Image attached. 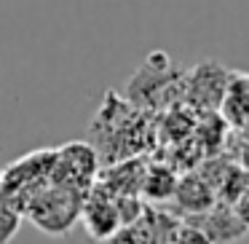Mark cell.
Segmentation results:
<instances>
[{
    "instance_id": "obj_1",
    "label": "cell",
    "mask_w": 249,
    "mask_h": 244,
    "mask_svg": "<svg viewBox=\"0 0 249 244\" xmlns=\"http://www.w3.org/2000/svg\"><path fill=\"white\" fill-rule=\"evenodd\" d=\"M81 199H78L75 188L67 185H56L54 188H43L35 190L27 199L24 209L33 217V223L40 231L51 233V236H62L75 225V217L81 215Z\"/></svg>"
},
{
    "instance_id": "obj_2",
    "label": "cell",
    "mask_w": 249,
    "mask_h": 244,
    "mask_svg": "<svg viewBox=\"0 0 249 244\" xmlns=\"http://www.w3.org/2000/svg\"><path fill=\"white\" fill-rule=\"evenodd\" d=\"M97 174V153L89 148L86 142H72L56 150L54 169H51V180L56 185H67V188H81L89 185Z\"/></svg>"
},
{
    "instance_id": "obj_3",
    "label": "cell",
    "mask_w": 249,
    "mask_h": 244,
    "mask_svg": "<svg viewBox=\"0 0 249 244\" xmlns=\"http://www.w3.org/2000/svg\"><path fill=\"white\" fill-rule=\"evenodd\" d=\"M81 217L86 231L91 233L94 239H113L115 231L121 228V217H118V206H115V199L105 193H97L81 206Z\"/></svg>"
},
{
    "instance_id": "obj_4",
    "label": "cell",
    "mask_w": 249,
    "mask_h": 244,
    "mask_svg": "<svg viewBox=\"0 0 249 244\" xmlns=\"http://www.w3.org/2000/svg\"><path fill=\"white\" fill-rule=\"evenodd\" d=\"M209 239L214 244H228V242H236L247 233V225L244 220L236 215L233 209H209L204 212V223H201Z\"/></svg>"
},
{
    "instance_id": "obj_5",
    "label": "cell",
    "mask_w": 249,
    "mask_h": 244,
    "mask_svg": "<svg viewBox=\"0 0 249 244\" xmlns=\"http://www.w3.org/2000/svg\"><path fill=\"white\" fill-rule=\"evenodd\" d=\"M174 199H177V204L182 206L185 212H190V215H204V212H209L212 204H214L212 188L201 177H196V174L193 177H185V180H177Z\"/></svg>"
},
{
    "instance_id": "obj_6",
    "label": "cell",
    "mask_w": 249,
    "mask_h": 244,
    "mask_svg": "<svg viewBox=\"0 0 249 244\" xmlns=\"http://www.w3.org/2000/svg\"><path fill=\"white\" fill-rule=\"evenodd\" d=\"M174 188H177V177L169 172L166 167H156L150 172H145V180H142V193L153 201H163L172 199Z\"/></svg>"
},
{
    "instance_id": "obj_7",
    "label": "cell",
    "mask_w": 249,
    "mask_h": 244,
    "mask_svg": "<svg viewBox=\"0 0 249 244\" xmlns=\"http://www.w3.org/2000/svg\"><path fill=\"white\" fill-rule=\"evenodd\" d=\"M19 225H22V215L14 204H6L0 201V244H8L14 236L19 233Z\"/></svg>"
},
{
    "instance_id": "obj_8",
    "label": "cell",
    "mask_w": 249,
    "mask_h": 244,
    "mask_svg": "<svg viewBox=\"0 0 249 244\" xmlns=\"http://www.w3.org/2000/svg\"><path fill=\"white\" fill-rule=\"evenodd\" d=\"M174 242L177 244H214L209 239V233H206L201 225H196V223H182V225H177Z\"/></svg>"
},
{
    "instance_id": "obj_9",
    "label": "cell",
    "mask_w": 249,
    "mask_h": 244,
    "mask_svg": "<svg viewBox=\"0 0 249 244\" xmlns=\"http://www.w3.org/2000/svg\"><path fill=\"white\" fill-rule=\"evenodd\" d=\"M0 183H3V172H0Z\"/></svg>"
},
{
    "instance_id": "obj_10",
    "label": "cell",
    "mask_w": 249,
    "mask_h": 244,
    "mask_svg": "<svg viewBox=\"0 0 249 244\" xmlns=\"http://www.w3.org/2000/svg\"><path fill=\"white\" fill-rule=\"evenodd\" d=\"M166 244H177V242H166Z\"/></svg>"
}]
</instances>
